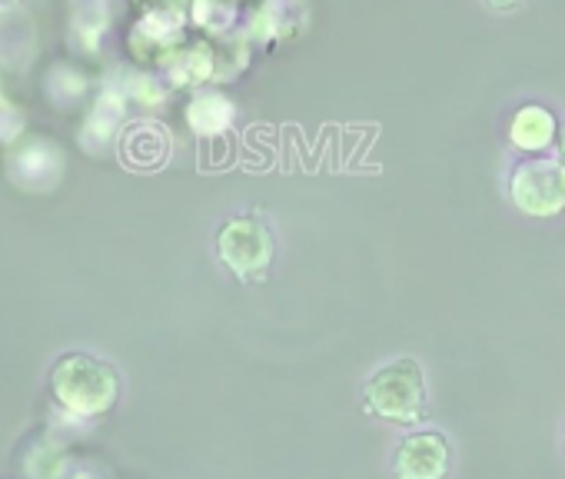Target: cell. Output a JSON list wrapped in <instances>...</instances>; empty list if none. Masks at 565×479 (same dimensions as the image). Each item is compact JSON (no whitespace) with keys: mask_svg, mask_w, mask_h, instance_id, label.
Instances as JSON below:
<instances>
[{"mask_svg":"<svg viewBox=\"0 0 565 479\" xmlns=\"http://www.w3.org/2000/svg\"><path fill=\"white\" fill-rule=\"evenodd\" d=\"M51 393L67 413L94 419L114 409L120 396V376L107 360L90 353H67L51 370Z\"/></svg>","mask_w":565,"mask_h":479,"instance_id":"cell-1","label":"cell"},{"mask_svg":"<svg viewBox=\"0 0 565 479\" xmlns=\"http://www.w3.org/2000/svg\"><path fill=\"white\" fill-rule=\"evenodd\" d=\"M366 409L390 423H419L426 409V383L423 366L409 356L386 363L376 370L363 390Z\"/></svg>","mask_w":565,"mask_h":479,"instance_id":"cell-2","label":"cell"},{"mask_svg":"<svg viewBox=\"0 0 565 479\" xmlns=\"http://www.w3.org/2000/svg\"><path fill=\"white\" fill-rule=\"evenodd\" d=\"M216 254L236 277H263L276 254L273 233L259 216H230L216 230Z\"/></svg>","mask_w":565,"mask_h":479,"instance_id":"cell-3","label":"cell"},{"mask_svg":"<svg viewBox=\"0 0 565 479\" xmlns=\"http://www.w3.org/2000/svg\"><path fill=\"white\" fill-rule=\"evenodd\" d=\"M509 196L525 216H555L565 210V163L562 160H522L509 177Z\"/></svg>","mask_w":565,"mask_h":479,"instance_id":"cell-4","label":"cell"},{"mask_svg":"<svg viewBox=\"0 0 565 479\" xmlns=\"http://www.w3.org/2000/svg\"><path fill=\"white\" fill-rule=\"evenodd\" d=\"M449 469V443L436 429H416L396 446V479H443Z\"/></svg>","mask_w":565,"mask_h":479,"instance_id":"cell-5","label":"cell"},{"mask_svg":"<svg viewBox=\"0 0 565 479\" xmlns=\"http://www.w3.org/2000/svg\"><path fill=\"white\" fill-rule=\"evenodd\" d=\"M558 140V120L542 104H522L509 120V143L522 153H545Z\"/></svg>","mask_w":565,"mask_h":479,"instance_id":"cell-6","label":"cell"},{"mask_svg":"<svg viewBox=\"0 0 565 479\" xmlns=\"http://www.w3.org/2000/svg\"><path fill=\"white\" fill-rule=\"evenodd\" d=\"M120 157L134 170H157L170 157V137L157 124H134L120 134Z\"/></svg>","mask_w":565,"mask_h":479,"instance_id":"cell-7","label":"cell"},{"mask_svg":"<svg viewBox=\"0 0 565 479\" xmlns=\"http://www.w3.org/2000/svg\"><path fill=\"white\" fill-rule=\"evenodd\" d=\"M47 163L61 167V150L51 140H34L24 143L14 157H11V177L21 180L28 190H51L57 183L54 173H47Z\"/></svg>","mask_w":565,"mask_h":479,"instance_id":"cell-8","label":"cell"},{"mask_svg":"<svg viewBox=\"0 0 565 479\" xmlns=\"http://www.w3.org/2000/svg\"><path fill=\"white\" fill-rule=\"evenodd\" d=\"M233 120V104L213 91H203L190 100L186 107V124L200 134V137H216L230 127Z\"/></svg>","mask_w":565,"mask_h":479,"instance_id":"cell-9","label":"cell"},{"mask_svg":"<svg viewBox=\"0 0 565 479\" xmlns=\"http://www.w3.org/2000/svg\"><path fill=\"white\" fill-rule=\"evenodd\" d=\"M21 466H24V476L28 479H64L67 469H71V456L64 453L61 443L41 436V439H34L28 446Z\"/></svg>","mask_w":565,"mask_h":479,"instance_id":"cell-10","label":"cell"},{"mask_svg":"<svg viewBox=\"0 0 565 479\" xmlns=\"http://www.w3.org/2000/svg\"><path fill=\"white\" fill-rule=\"evenodd\" d=\"M124 107H127V97L120 91H104V97L90 110V120H87V130L84 134L97 137L100 143L110 140L117 134L120 120H124Z\"/></svg>","mask_w":565,"mask_h":479,"instance_id":"cell-11","label":"cell"},{"mask_svg":"<svg viewBox=\"0 0 565 479\" xmlns=\"http://www.w3.org/2000/svg\"><path fill=\"white\" fill-rule=\"evenodd\" d=\"M127 97H134L137 104H147V107H157V104H163V87L153 81V77H130V84H127Z\"/></svg>","mask_w":565,"mask_h":479,"instance_id":"cell-12","label":"cell"},{"mask_svg":"<svg viewBox=\"0 0 565 479\" xmlns=\"http://www.w3.org/2000/svg\"><path fill=\"white\" fill-rule=\"evenodd\" d=\"M555 143H558V160L565 163V120H562V127H558V140H555Z\"/></svg>","mask_w":565,"mask_h":479,"instance_id":"cell-13","label":"cell"},{"mask_svg":"<svg viewBox=\"0 0 565 479\" xmlns=\"http://www.w3.org/2000/svg\"><path fill=\"white\" fill-rule=\"evenodd\" d=\"M489 4H492V8H499V11H509V8H515V4H519V0H489Z\"/></svg>","mask_w":565,"mask_h":479,"instance_id":"cell-14","label":"cell"},{"mask_svg":"<svg viewBox=\"0 0 565 479\" xmlns=\"http://www.w3.org/2000/svg\"><path fill=\"white\" fill-rule=\"evenodd\" d=\"M8 4H18V0H8Z\"/></svg>","mask_w":565,"mask_h":479,"instance_id":"cell-15","label":"cell"}]
</instances>
